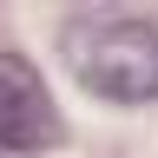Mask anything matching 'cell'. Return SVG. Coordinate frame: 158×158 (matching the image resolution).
Here are the masks:
<instances>
[{"mask_svg": "<svg viewBox=\"0 0 158 158\" xmlns=\"http://www.w3.org/2000/svg\"><path fill=\"white\" fill-rule=\"evenodd\" d=\"M0 145L7 152H53L59 145V112L20 53H0Z\"/></svg>", "mask_w": 158, "mask_h": 158, "instance_id": "cell-2", "label": "cell"}, {"mask_svg": "<svg viewBox=\"0 0 158 158\" xmlns=\"http://www.w3.org/2000/svg\"><path fill=\"white\" fill-rule=\"evenodd\" d=\"M66 66L112 106L158 99V13H79L66 27Z\"/></svg>", "mask_w": 158, "mask_h": 158, "instance_id": "cell-1", "label": "cell"}]
</instances>
